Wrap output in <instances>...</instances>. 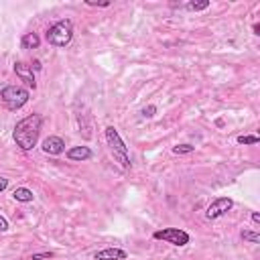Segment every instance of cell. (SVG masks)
Here are the masks:
<instances>
[{"instance_id": "1", "label": "cell", "mask_w": 260, "mask_h": 260, "mask_svg": "<svg viewBox=\"0 0 260 260\" xmlns=\"http://www.w3.org/2000/svg\"><path fill=\"white\" fill-rule=\"evenodd\" d=\"M41 124H43L41 114H31L20 122H16L14 130H12V138H14L16 146H20L23 150H33L39 142Z\"/></svg>"}, {"instance_id": "2", "label": "cell", "mask_w": 260, "mask_h": 260, "mask_svg": "<svg viewBox=\"0 0 260 260\" xmlns=\"http://www.w3.org/2000/svg\"><path fill=\"white\" fill-rule=\"evenodd\" d=\"M47 43L53 47H65V45H69L71 39H73V25H71V20H57L55 25L49 27L47 35H45Z\"/></svg>"}, {"instance_id": "3", "label": "cell", "mask_w": 260, "mask_h": 260, "mask_svg": "<svg viewBox=\"0 0 260 260\" xmlns=\"http://www.w3.org/2000/svg\"><path fill=\"white\" fill-rule=\"evenodd\" d=\"M106 140H108V144H110V150H112L114 159L122 165V169L128 171L130 167H132V161H130V155H128V146L124 144V140L120 138L118 130L114 126H108L106 128Z\"/></svg>"}, {"instance_id": "4", "label": "cell", "mask_w": 260, "mask_h": 260, "mask_svg": "<svg viewBox=\"0 0 260 260\" xmlns=\"http://www.w3.org/2000/svg\"><path fill=\"white\" fill-rule=\"evenodd\" d=\"M0 98H2L4 106L8 110H20L27 102H29V90L20 88V85H6V88L0 92Z\"/></svg>"}, {"instance_id": "5", "label": "cell", "mask_w": 260, "mask_h": 260, "mask_svg": "<svg viewBox=\"0 0 260 260\" xmlns=\"http://www.w3.org/2000/svg\"><path fill=\"white\" fill-rule=\"evenodd\" d=\"M155 240H163V242H169L173 246H185L189 244V234L185 230H179V228H165V230H157L153 234Z\"/></svg>"}, {"instance_id": "6", "label": "cell", "mask_w": 260, "mask_h": 260, "mask_svg": "<svg viewBox=\"0 0 260 260\" xmlns=\"http://www.w3.org/2000/svg\"><path fill=\"white\" fill-rule=\"evenodd\" d=\"M232 207H234V201L230 197H218L215 201H211V205L207 207L205 218L207 220H218V218H222L224 213H228Z\"/></svg>"}, {"instance_id": "7", "label": "cell", "mask_w": 260, "mask_h": 260, "mask_svg": "<svg viewBox=\"0 0 260 260\" xmlns=\"http://www.w3.org/2000/svg\"><path fill=\"white\" fill-rule=\"evenodd\" d=\"M65 150V140L61 136H49L43 140V153L45 155H51V157H57Z\"/></svg>"}, {"instance_id": "8", "label": "cell", "mask_w": 260, "mask_h": 260, "mask_svg": "<svg viewBox=\"0 0 260 260\" xmlns=\"http://www.w3.org/2000/svg\"><path fill=\"white\" fill-rule=\"evenodd\" d=\"M14 73L20 77V81H25L29 88H37V79H35V75H33V69H31V65H25V63H14Z\"/></svg>"}, {"instance_id": "9", "label": "cell", "mask_w": 260, "mask_h": 260, "mask_svg": "<svg viewBox=\"0 0 260 260\" xmlns=\"http://www.w3.org/2000/svg\"><path fill=\"white\" fill-rule=\"evenodd\" d=\"M96 260H124L126 258V252L122 248H106V250H100L94 254Z\"/></svg>"}, {"instance_id": "10", "label": "cell", "mask_w": 260, "mask_h": 260, "mask_svg": "<svg viewBox=\"0 0 260 260\" xmlns=\"http://www.w3.org/2000/svg\"><path fill=\"white\" fill-rule=\"evenodd\" d=\"M67 159L69 161H88L92 159V150L90 146H73L67 150Z\"/></svg>"}, {"instance_id": "11", "label": "cell", "mask_w": 260, "mask_h": 260, "mask_svg": "<svg viewBox=\"0 0 260 260\" xmlns=\"http://www.w3.org/2000/svg\"><path fill=\"white\" fill-rule=\"evenodd\" d=\"M12 197H14L16 201H20V203H31V201L35 199V195H33V191L27 189V187H16L14 193H12Z\"/></svg>"}, {"instance_id": "12", "label": "cell", "mask_w": 260, "mask_h": 260, "mask_svg": "<svg viewBox=\"0 0 260 260\" xmlns=\"http://www.w3.org/2000/svg\"><path fill=\"white\" fill-rule=\"evenodd\" d=\"M20 45H23V49H37L41 45V39L37 33H27L20 41Z\"/></svg>"}, {"instance_id": "13", "label": "cell", "mask_w": 260, "mask_h": 260, "mask_svg": "<svg viewBox=\"0 0 260 260\" xmlns=\"http://www.w3.org/2000/svg\"><path fill=\"white\" fill-rule=\"evenodd\" d=\"M242 240L246 242H252V244H260V234L258 232H252V230H242Z\"/></svg>"}, {"instance_id": "14", "label": "cell", "mask_w": 260, "mask_h": 260, "mask_svg": "<svg viewBox=\"0 0 260 260\" xmlns=\"http://www.w3.org/2000/svg\"><path fill=\"white\" fill-rule=\"evenodd\" d=\"M209 6V0H193V2L187 4L189 10H195V12H199V10H205Z\"/></svg>"}, {"instance_id": "15", "label": "cell", "mask_w": 260, "mask_h": 260, "mask_svg": "<svg viewBox=\"0 0 260 260\" xmlns=\"http://www.w3.org/2000/svg\"><path fill=\"white\" fill-rule=\"evenodd\" d=\"M193 150H195L193 144H177V146H173V153H175V155H189V153H193Z\"/></svg>"}, {"instance_id": "16", "label": "cell", "mask_w": 260, "mask_h": 260, "mask_svg": "<svg viewBox=\"0 0 260 260\" xmlns=\"http://www.w3.org/2000/svg\"><path fill=\"white\" fill-rule=\"evenodd\" d=\"M238 144H258V136H254V134H242V136H238Z\"/></svg>"}, {"instance_id": "17", "label": "cell", "mask_w": 260, "mask_h": 260, "mask_svg": "<svg viewBox=\"0 0 260 260\" xmlns=\"http://www.w3.org/2000/svg\"><path fill=\"white\" fill-rule=\"evenodd\" d=\"M157 114V106H146V108H142V116L144 118H153Z\"/></svg>"}, {"instance_id": "18", "label": "cell", "mask_w": 260, "mask_h": 260, "mask_svg": "<svg viewBox=\"0 0 260 260\" xmlns=\"http://www.w3.org/2000/svg\"><path fill=\"white\" fill-rule=\"evenodd\" d=\"M49 258H53V252H41L31 256V260H49Z\"/></svg>"}, {"instance_id": "19", "label": "cell", "mask_w": 260, "mask_h": 260, "mask_svg": "<svg viewBox=\"0 0 260 260\" xmlns=\"http://www.w3.org/2000/svg\"><path fill=\"white\" fill-rule=\"evenodd\" d=\"M85 4H90V6H110V2H108V0H104V2H96V0H85Z\"/></svg>"}, {"instance_id": "20", "label": "cell", "mask_w": 260, "mask_h": 260, "mask_svg": "<svg viewBox=\"0 0 260 260\" xmlns=\"http://www.w3.org/2000/svg\"><path fill=\"white\" fill-rule=\"evenodd\" d=\"M6 230H8V222L4 215H0V232H6Z\"/></svg>"}, {"instance_id": "21", "label": "cell", "mask_w": 260, "mask_h": 260, "mask_svg": "<svg viewBox=\"0 0 260 260\" xmlns=\"http://www.w3.org/2000/svg\"><path fill=\"white\" fill-rule=\"evenodd\" d=\"M8 187V179L6 177H0V191H4Z\"/></svg>"}, {"instance_id": "22", "label": "cell", "mask_w": 260, "mask_h": 260, "mask_svg": "<svg viewBox=\"0 0 260 260\" xmlns=\"http://www.w3.org/2000/svg\"><path fill=\"white\" fill-rule=\"evenodd\" d=\"M252 222H254V224H260V213H258V211L252 213Z\"/></svg>"}, {"instance_id": "23", "label": "cell", "mask_w": 260, "mask_h": 260, "mask_svg": "<svg viewBox=\"0 0 260 260\" xmlns=\"http://www.w3.org/2000/svg\"><path fill=\"white\" fill-rule=\"evenodd\" d=\"M33 67H35V69H41V63H39V61H33V65H31V69H33Z\"/></svg>"}, {"instance_id": "24", "label": "cell", "mask_w": 260, "mask_h": 260, "mask_svg": "<svg viewBox=\"0 0 260 260\" xmlns=\"http://www.w3.org/2000/svg\"><path fill=\"white\" fill-rule=\"evenodd\" d=\"M252 29H254V35H260V25H254Z\"/></svg>"}]
</instances>
